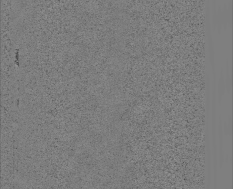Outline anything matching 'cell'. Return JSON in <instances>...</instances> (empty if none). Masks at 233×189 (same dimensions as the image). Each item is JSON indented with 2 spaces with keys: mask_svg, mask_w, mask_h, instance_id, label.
<instances>
[{
  "mask_svg": "<svg viewBox=\"0 0 233 189\" xmlns=\"http://www.w3.org/2000/svg\"><path fill=\"white\" fill-rule=\"evenodd\" d=\"M225 90V85L224 84V81L221 78L219 82L218 85V94H219V101L221 102L222 96L224 94V90Z\"/></svg>",
  "mask_w": 233,
  "mask_h": 189,
  "instance_id": "1",
  "label": "cell"
}]
</instances>
